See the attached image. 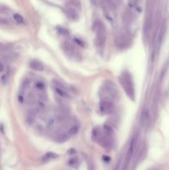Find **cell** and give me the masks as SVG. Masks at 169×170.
<instances>
[{
    "mask_svg": "<svg viewBox=\"0 0 169 170\" xmlns=\"http://www.w3.org/2000/svg\"><path fill=\"white\" fill-rule=\"evenodd\" d=\"M120 83L126 94L133 100L134 99V87H133V84L131 79V76L129 75V72L127 71L123 72V74L120 76Z\"/></svg>",
    "mask_w": 169,
    "mask_h": 170,
    "instance_id": "1",
    "label": "cell"
},
{
    "mask_svg": "<svg viewBox=\"0 0 169 170\" xmlns=\"http://www.w3.org/2000/svg\"><path fill=\"white\" fill-rule=\"evenodd\" d=\"M105 40H106V33H105V27H104L103 23L98 22L96 25V46L100 50H103L105 45Z\"/></svg>",
    "mask_w": 169,
    "mask_h": 170,
    "instance_id": "2",
    "label": "cell"
},
{
    "mask_svg": "<svg viewBox=\"0 0 169 170\" xmlns=\"http://www.w3.org/2000/svg\"><path fill=\"white\" fill-rule=\"evenodd\" d=\"M135 147H136V138L135 137H133L132 140L130 142L129 144V149L127 152V154H126V158H125V168L127 169L129 166V163L132 159L133 154H134V150H135Z\"/></svg>",
    "mask_w": 169,
    "mask_h": 170,
    "instance_id": "3",
    "label": "cell"
},
{
    "mask_svg": "<svg viewBox=\"0 0 169 170\" xmlns=\"http://www.w3.org/2000/svg\"><path fill=\"white\" fill-rule=\"evenodd\" d=\"M114 105L110 100H104L99 103V110L104 114H110L114 111Z\"/></svg>",
    "mask_w": 169,
    "mask_h": 170,
    "instance_id": "4",
    "label": "cell"
},
{
    "mask_svg": "<svg viewBox=\"0 0 169 170\" xmlns=\"http://www.w3.org/2000/svg\"><path fill=\"white\" fill-rule=\"evenodd\" d=\"M30 67L34 71H42L44 70V66L43 64L37 61V60H33L31 62H30Z\"/></svg>",
    "mask_w": 169,
    "mask_h": 170,
    "instance_id": "5",
    "label": "cell"
},
{
    "mask_svg": "<svg viewBox=\"0 0 169 170\" xmlns=\"http://www.w3.org/2000/svg\"><path fill=\"white\" fill-rule=\"evenodd\" d=\"M55 91L58 94L59 96H61L62 97H68V94H67V91H66L65 89L63 88L62 86H61V85H59L58 84L57 85H55Z\"/></svg>",
    "mask_w": 169,
    "mask_h": 170,
    "instance_id": "6",
    "label": "cell"
},
{
    "mask_svg": "<svg viewBox=\"0 0 169 170\" xmlns=\"http://www.w3.org/2000/svg\"><path fill=\"white\" fill-rule=\"evenodd\" d=\"M59 123V118L57 119V117H51L49 119L47 122V126L50 128V129H54L56 128Z\"/></svg>",
    "mask_w": 169,
    "mask_h": 170,
    "instance_id": "7",
    "label": "cell"
},
{
    "mask_svg": "<svg viewBox=\"0 0 169 170\" xmlns=\"http://www.w3.org/2000/svg\"><path fill=\"white\" fill-rule=\"evenodd\" d=\"M36 88L37 90L41 92V91H44L45 88H46V85H45V83L43 82H42V81H38V82H36Z\"/></svg>",
    "mask_w": 169,
    "mask_h": 170,
    "instance_id": "8",
    "label": "cell"
},
{
    "mask_svg": "<svg viewBox=\"0 0 169 170\" xmlns=\"http://www.w3.org/2000/svg\"><path fill=\"white\" fill-rule=\"evenodd\" d=\"M13 19H14V21L17 23H19V24H22V23H24V19H23V17H22V15H20L19 13H14L13 14Z\"/></svg>",
    "mask_w": 169,
    "mask_h": 170,
    "instance_id": "9",
    "label": "cell"
},
{
    "mask_svg": "<svg viewBox=\"0 0 169 170\" xmlns=\"http://www.w3.org/2000/svg\"><path fill=\"white\" fill-rule=\"evenodd\" d=\"M104 133L107 137H110L113 134V129L110 125H104Z\"/></svg>",
    "mask_w": 169,
    "mask_h": 170,
    "instance_id": "10",
    "label": "cell"
},
{
    "mask_svg": "<svg viewBox=\"0 0 169 170\" xmlns=\"http://www.w3.org/2000/svg\"><path fill=\"white\" fill-rule=\"evenodd\" d=\"M57 158V155L54 154V153H47V154H45L43 157V161H48V160H51L52 159H56Z\"/></svg>",
    "mask_w": 169,
    "mask_h": 170,
    "instance_id": "11",
    "label": "cell"
},
{
    "mask_svg": "<svg viewBox=\"0 0 169 170\" xmlns=\"http://www.w3.org/2000/svg\"><path fill=\"white\" fill-rule=\"evenodd\" d=\"M7 49H8V47H7V45L0 42V53L3 52H5V51H7Z\"/></svg>",
    "mask_w": 169,
    "mask_h": 170,
    "instance_id": "12",
    "label": "cell"
},
{
    "mask_svg": "<svg viewBox=\"0 0 169 170\" xmlns=\"http://www.w3.org/2000/svg\"><path fill=\"white\" fill-rule=\"evenodd\" d=\"M0 23H2V24H7L8 22H7V20H5L4 19H0Z\"/></svg>",
    "mask_w": 169,
    "mask_h": 170,
    "instance_id": "13",
    "label": "cell"
},
{
    "mask_svg": "<svg viewBox=\"0 0 169 170\" xmlns=\"http://www.w3.org/2000/svg\"><path fill=\"white\" fill-rule=\"evenodd\" d=\"M4 64L2 62H0V72H2V71H4Z\"/></svg>",
    "mask_w": 169,
    "mask_h": 170,
    "instance_id": "14",
    "label": "cell"
},
{
    "mask_svg": "<svg viewBox=\"0 0 169 170\" xmlns=\"http://www.w3.org/2000/svg\"><path fill=\"white\" fill-rule=\"evenodd\" d=\"M119 166H120V163H117V165L115 166V168L114 169V170H119Z\"/></svg>",
    "mask_w": 169,
    "mask_h": 170,
    "instance_id": "15",
    "label": "cell"
}]
</instances>
